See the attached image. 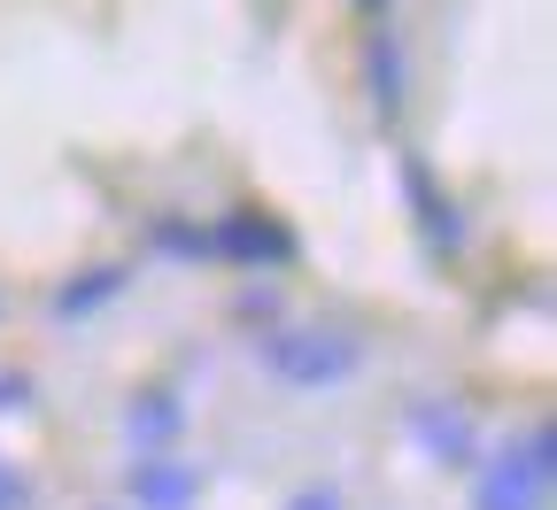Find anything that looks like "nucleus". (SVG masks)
Listing matches in <instances>:
<instances>
[{
	"instance_id": "nucleus-1",
	"label": "nucleus",
	"mask_w": 557,
	"mask_h": 510,
	"mask_svg": "<svg viewBox=\"0 0 557 510\" xmlns=\"http://www.w3.org/2000/svg\"><path fill=\"white\" fill-rule=\"evenodd\" d=\"M256 363L295 395H325V387L364 372V340L325 333V325H278V333H256Z\"/></svg>"
},
{
	"instance_id": "nucleus-2",
	"label": "nucleus",
	"mask_w": 557,
	"mask_h": 510,
	"mask_svg": "<svg viewBox=\"0 0 557 510\" xmlns=\"http://www.w3.org/2000/svg\"><path fill=\"white\" fill-rule=\"evenodd\" d=\"M549 487H557V433L527 425L519 441H504L496 457H480L472 510H549Z\"/></svg>"
},
{
	"instance_id": "nucleus-3",
	"label": "nucleus",
	"mask_w": 557,
	"mask_h": 510,
	"mask_svg": "<svg viewBox=\"0 0 557 510\" xmlns=\"http://www.w3.org/2000/svg\"><path fill=\"white\" fill-rule=\"evenodd\" d=\"M209 256H233L248 271H278V263H295V233L263 209H225L218 225H209Z\"/></svg>"
},
{
	"instance_id": "nucleus-4",
	"label": "nucleus",
	"mask_w": 557,
	"mask_h": 510,
	"mask_svg": "<svg viewBox=\"0 0 557 510\" xmlns=\"http://www.w3.org/2000/svg\"><path fill=\"white\" fill-rule=\"evenodd\" d=\"M124 495H132L139 510H194V495H201V464H194V457H171V449L132 457Z\"/></svg>"
},
{
	"instance_id": "nucleus-5",
	"label": "nucleus",
	"mask_w": 557,
	"mask_h": 510,
	"mask_svg": "<svg viewBox=\"0 0 557 510\" xmlns=\"http://www.w3.org/2000/svg\"><path fill=\"white\" fill-rule=\"evenodd\" d=\"M403 194H410V216H418V233H426V248L434 256H457L465 248V216H457V201L434 186V171L418 163V156H403Z\"/></svg>"
},
{
	"instance_id": "nucleus-6",
	"label": "nucleus",
	"mask_w": 557,
	"mask_h": 510,
	"mask_svg": "<svg viewBox=\"0 0 557 510\" xmlns=\"http://www.w3.org/2000/svg\"><path fill=\"white\" fill-rule=\"evenodd\" d=\"M410 433L426 441L434 464H480V433H472V418L449 410V402H418V410H410Z\"/></svg>"
},
{
	"instance_id": "nucleus-7",
	"label": "nucleus",
	"mask_w": 557,
	"mask_h": 510,
	"mask_svg": "<svg viewBox=\"0 0 557 510\" xmlns=\"http://www.w3.org/2000/svg\"><path fill=\"white\" fill-rule=\"evenodd\" d=\"M178 418H186V402H178L171 387H148V395L124 410V433H132V449H139V457H156V449H171Z\"/></svg>"
},
{
	"instance_id": "nucleus-8",
	"label": "nucleus",
	"mask_w": 557,
	"mask_h": 510,
	"mask_svg": "<svg viewBox=\"0 0 557 510\" xmlns=\"http://www.w3.org/2000/svg\"><path fill=\"white\" fill-rule=\"evenodd\" d=\"M364 78H372V101H380V109H403V47H395V32H387V16H380L372 39H364Z\"/></svg>"
},
{
	"instance_id": "nucleus-9",
	"label": "nucleus",
	"mask_w": 557,
	"mask_h": 510,
	"mask_svg": "<svg viewBox=\"0 0 557 510\" xmlns=\"http://www.w3.org/2000/svg\"><path fill=\"white\" fill-rule=\"evenodd\" d=\"M116 286H124V271H116V263H101L94 278H70L62 295H54V318H86V310H101Z\"/></svg>"
},
{
	"instance_id": "nucleus-10",
	"label": "nucleus",
	"mask_w": 557,
	"mask_h": 510,
	"mask_svg": "<svg viewBox=\"0 0 557 510\" xmlns=\"http://www.w3.org/2000/svg\"><path fill=\"white\" fill-rule=\"evenodd\" d=\"M32 502H39V495H32V480H24L9 457H0V510H32Z\"/></svg>"
},
{
	"instance_id": "nucleus-11",
	"label": "nucleus",
	"mask_w": 557,
	"mask_h": 510,
	"mask_svg": "<svg viewBox=\"0 0 557 510\" xmlns=\"http://www.w3.org/2000/svg\"><path fill=\"white\" fill-rule=\"evenodd\" d=\"M32 402V380H16V372H0V410H24Z\"/></svg>"
},
{
	"instance_id": "nucleus-12",
	"label": "nucleus",
	"mask_w": 557,
	"mask_h": 510,
	"mask_svg": "<svg viewBox=\"0 0 557 510\" xmlns=\"http://www.w3.org/2000/svg\"><path fill=\"white\" fill-rule=\"evenodd\" d=\"M287 510H341V495H333V487H302Z\"/></svg>"
},
{
	"instance_id": "nucleus-13",
	"label": "nucleus",
	"mask_w": 557,
	"mask_h": 510,
	"mask_svg": "<svg viewBox=\"0 0 557 510\" xmlns=\"http://www.w3.org/2000/svg\"><path fill=\"white\" fill-rule=\"evenodd\" d=\"M348 9H364V16H387V0H348Z\"/></svg>"
}]
</instances>
